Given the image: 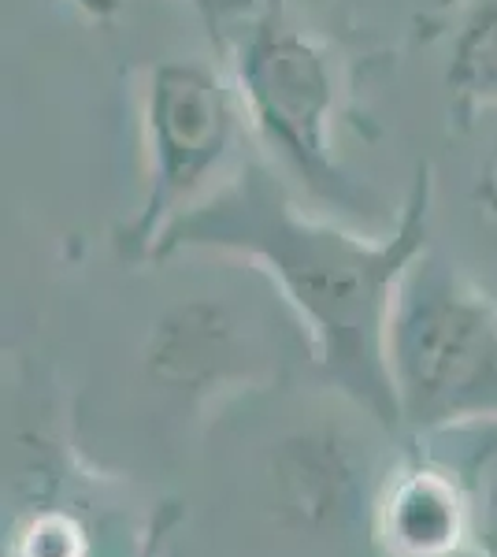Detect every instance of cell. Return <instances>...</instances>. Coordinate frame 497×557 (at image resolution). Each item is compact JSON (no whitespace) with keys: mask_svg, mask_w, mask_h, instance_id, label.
<instances>
[{"mask_svg":"<svg viewBox=\"0 0 497 557\" xmlns=\"http://www.w3.org/2000/svg\"><path fill=\"white\" fill-rule=\"evenodd\" d=\"M67 4L89 23H108V20H115V12H120V0H67Z\"/></svg>","mask_w":497,"mask_h":557,"instance_id":"14","label":"cell"},{"mask_svg":"<svg viewBox=\"0 0 497 557\" xmlns=\"http://www.w3.org/2000/svg\"><path fill=\"white\" fill-rule=\"evenodd\" d=\"M472 201H475V209L483 212V220L497 231V131H494L490 146L483 149V157H479V168L472 178Z\"/></svg>","mask_w":497,"mask_h":557,"instance_id":"12","label":"cell"},{"mask_svg":"<svg viewBox=\"0 0 497 557\" xmlns=\"http://www.w3.org/2000/svg\"><path fill=\"white\" fill-rule=\"evenodd\" d=\"M449 115L457 127H475L497 108V0H479L449 45Z\"/></svg>","mask_w":497,"mask_h":557,"instance_id":"9","label":"cell"},{"mask_svg":"<svg viewBox=\"0 0 497 557\" xmlns=\"http://www.w3.org/2000/svg\"><path fill=\"white\" fill-rule=\"evenodd\" d=\"M220 67L238 94L249 131L315 201L346 223L386 220L372 186L357 183L338 157L341 89L331 49L294 23L286 0H257Z\"/></svg>","mask_w":497,"mask_h":557,"instance_id":"2","label":"cell"},{"mask_svg":"<svg viewBox=\"0 0 497 557\" xmlns=\"http://www.w3.org/2000/svg\"><path fill=\"white\" fill-rule=\"evenodd\" d=\"M386 375L405 438L497 417V298L435 246L394 294Z\"/></svg>","mask_w":497,"mask_h":557,"instance_id":"3","label":"cell"},{"mask_svg":"<svg viewBox=\"0 0 497 557\" xmlns=\"http://www.w3.org/2000/svg\"><path fill=\"white\" fill-rule=\"evenodd\" d=\"M449 472L468 520V554L497 557V417L464 420L409 438Z\"/></svg>","mask_w":497,"mask_h":557,"instance_id":"8","label":"cell"},{"mask_svg":"<svg viewBox=\"0 0 497 557\" xmlns=\"http://www.w3.org/2000/svg\"><path fill=\"white\" fill-rule=\"evenodd\" d=\"M183 4L194 8V15L201 20L204 34H208V45L215 49V57H227V45L234 38L241 23L252 15L257 0H183Z\"/></svg>","mask_w":497,"mask_h":557,"instance_id":"11","label":"cell"},{"mask_svg":"<svg viewBox=\"0 0 497 557\" xmlns=\"http://www.w3.org/2000/svg\"><path fill=\"white\" fill-rule=\"evenodd\" d=\"M146 186L134 220L120 231V253L149 260L157 238L204 201L241 164V104L223 67L160 60L141 71Z\"/></svg>","mask_w":497,"mask_h":557,"instance_id":"4","label":"cell"},{"mask_svg":"<svg viewBox=\"0 0 497 557\" xmlns=\"http://www.w3.org/2000/svg\"><path fill=\"white\" fill-rule=\"evenodd\" d=\"M378 483L368 480V465L338 428L297 431L271 457L278 517L309 532L346 528L357 517L372 520Z\"/></svg>","mask_w":497,"mask_h":557,"instance_id":"6","label":"cell"},{"mask_svg":"<svg viewBox=\"0 0 497 557\" xmlns=\"http://www.w3.org/2000/svg\"><path fill=\"white\" fill-rule=\"evenodd\" d=\"M146 364L157 383L178 394H212L264 375L260 335L223 301L194 298L167 309L152 327Z\"/></svg>","mask_w":497,"mask_h":557,"instance_id":"5","label":"cell"},{"mask_svg":"<svg viewBox=\"0 0 497 557\" xmlns=\"http://www.w3.org/2000/svg\"><path fill=\"white\" fill-rule=\"evenodd\" d=\"M94 532L75 509L45 502L15 520L8 554L12 557H94Z\"/></svg>","mask_w":497,"mask_h":557,"instance_id":"10","label":"cell"},{"mask_svg":"<svg viewBox=\"0 0 497 557\" xmlns=\"http://www.w3.org/2000/svg\"><path fill=\"white\" fill-rule=\"evenodd\" d=\"M431 164L415 168L390 227L364 235L346 220L301 209L264 160L241 157L197 209L178 215L157 238L149 260L231 257L264 275L305 331L323 380L378 428L401 431L386 375V327L405 272L431 246Z\"/></svg>","mask_w":497,"mask_h":557,"instance_id":"1","label":"cell"},{"mask_svg":"<svg viewBox=\"0 0 497 557\" xmlns=\"http://www.w3.org/2000/svg\"><path fill=\"white\" fill-rule=\"evenodd\" d=\"M368 524L386 557L468 554V520L453 480L415 446L383 475Z\"/></svg>","mask_w":497,"mask_h":557,"instance_id":"7","label":"cell"},{"mask_svg":"<svg viewBox=\"0 0 497 557\" xmlns=\"http://www.w3.org/2000/svg\"><path fill=\"white\" fill-rule=\"evenodd\" d=\"M178 520V509L171 506L164 509L157 520L149 524V532L141 535V543H138V550H134V557H164V546H167V535H171V524Z\"/></svg>","mask_w":497,"mask_h":557,"instance_id":"13","label":"cell"}]
</instances>
